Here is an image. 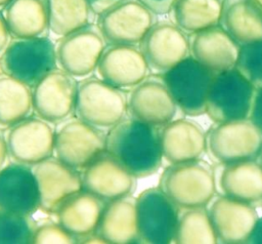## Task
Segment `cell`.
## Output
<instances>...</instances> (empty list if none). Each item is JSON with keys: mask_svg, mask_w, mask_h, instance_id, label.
I'll use <instances>...</instances> for the list:
<instances>
[{"mask_svg": "<svg viewBox=\"0 0 262 244\" xmlns=\"http://www.w3.org/2000/svg\"><path fill=\"white\" fill-rule=\"evenodd\" d=\"M105 146L104 131L79 118L63 122L55 131L56 158L77 170H83L97 155L105 151Z\"/></svg>", "mask_w": 262, "mask_h": 244, "instance_id": "cell-10", "label": "cell"}, {"mask_svg": "<svg viewBox=\"0 0 262 244\" xmlns=\"http://www.w3.org/2000/svg\"><path fill=\"white\" fill-rule=\"evenodd\" d=\"M40 208L37 180L33 169L13 162L0 170V211L32 215Z\"/></svg>", "mask_w": 262, "mask_h": 244, "instance_id": "cell-18", "label": "cell"}, {"mask_svg": "<svg viewBox=\"0 0 262 244\" xmlns=\"http://www.w3.org/2000/svg\"><path fill=\"white\" fill-rule=\"evenodd\" d=\"M256 1H257V2L262 6V0H256Z\"/></svg>", "mask_w": 262, "mask_h": 244, "instance_id": "cell-43", "label": "cell"}, {"mask_svg": "<svg viewBox=\"0 0 262 244\" xmlns=\"http://www.w3.org/2000/svg\"><path fill=\"white\" fill-rule=\"evenodd\" d=\"M105 150L136 178L155 174L164 158L158 126L133 117L124 118L111 127Z\"/></svg>", "mask_w": 262, "mask_h": 244, "instance_id": "cell-1", "label": "cell"}, {"mask_svg": "<svg viewBox=\"0 0 262 244\" xmlns=\"http://www.w3.org/2000/svg\"><path fill=\"white\" fill-rule=\"evenodd\" d=\"M190 55L214 73L235 68L241 45L220 26H213L189 37Z\"/></svg>", "mask_w": 262, "mask_h": 244, "instance_id": "cell-21", "label": "cell"}, {"mask_svg": "<svg viewBox=\"0 0 262 244\" xmlns=\"http://www.w3.org/2000/svg\"><path fill=\"white\" fill-rule=\"evenodd\" d=\"M54 137L49 122L39 116H28L8 130L5 137L8 155L14 162L35 166L52 156Z\"/></svg>", "mask_w": 262, "mask_h": 244, "instance_id": "cell-13", "label": "cell"}, {"mask_svg": "<svg viewBox=\"0 0 262 244\" xmlns=\"http://www.w3.org/2000/svg\"><path fill=\"white\" fill-rule=\"evenodd\" d=\"M155 13L138 0H123L97 15L107 45H136L156 23Z\"/></svg>", "mask_w": 262, "mask_h": 244, "instance_id": "cell-8", "label": "cell"}, {"mask_svg": "<svg viewBox=\"0 0 262 244\" xmlns=\"http://www.w3.org/2000/svg\"><path fill=\"white\" fill-rule=\"evenodd\" d=\"M121 1L123 0H87L92 12L95 15L102 13Z\"/></svg>", "mask_w": 262, "mask_h": 244, "instance_id": "cell-37", "label": "cell"}, {"mask_svg": "<svg viewBox=\"0 0 262 244\" xmlns=\"http://www.w3.org/2000/svg\"><path fill=\"white\" fill-rule=\"evenodd\" d=\"M163 157L171 164L196 160L207 147L202 128L187 119L172 120L160 130Z\"/></svg>", "mask_w": 262, "mask_h": 244, "instance_id": "cell-22", "label": "cell"}, {"mask_svg": "<svg viewBox=\"0 0 262 244\" xmlns=\"http://www.w3.org/2000/svg\"><path fill=\"white\" fill-rule=\"evenodd\" d=\"M105 47L97 26H85L60 37L55 46L57 65L74 77H86L96 70Z\"/></svg>", "mask_w": 262, "mask_h": 244, "instance_id": "cell-11", "label": "cell"}, {"mask_svg": "<svg viewBox=\"0 0 262 244\" xmlns=\"http://www.w3.org/2000/svg\"><path fill=\"white\" fill-rule=\"evenodd\" d=\"M235 69L256 88L262 87V40L241 45Z\"/></svg>", "mask_w": 262, "mask_h": 244, "instance_id": "cell-33", "label": "cell"}, {"mask_svg": "<svg viewBox=\"0 0 262 244\" xmlns=\"http://www.w3.org/2000/svg\"><path fill=\"white\" fill-rule=\"evenodd\" d=\"M56 66L55 45L44 35L14 38L0 56V70L31 88Z\"/></svg>", "mask_w": 262, "mask_h": 244, "instance_id": "cell-3", "label": "cell"}, {"mask_svg": "<svg viewBox=\"0 0 262 244\" xmlns=\"http://www.w3.org/2000/svg\"><path fill=\"white\" fill-rule=\"evenodd\" d=\"M247 243L262 244V217H259Z\"/></svg>", "mask_w": 262, "mask_h": 244, "instance_id": "cell-39", "label": "cell"}, {"mask_svg": "<svg viewBox=\"0 0 262 244\" xmlns=\"http://www.w3.org/2000/svg\"><path fill=\"white\" fill-rule=\"evenodd\" d=\"M218 238L211 222L209 211L204 207L185 209L179 215L174 236L178 244H215Z\"/></svg>", "mask_w": 262, "mask_h": 244, "instance_id": "cell-31", "label": "cell"}, {"mask_svg": "<svg viewBox=\"0 0 262 244\" xmlns=\"http://www.w3.org/2000/svg\"><path fill=\"white\" fill-rule=\"evenodd\" d=\"M4 17L13 38L43 36L49 29L48 0H11Z\"/></svg>", "mask_w": 262, "mask_h": 244, "instance_id": "cell-27", "label": "cell"}, {"mask_svg": "<svg viewBox=\"0 0 262 244\" xmlns=\"http://www.w3.org/2000/svg\"><path fill=\"white\" fill-rule=\"evenodd\" d=\"M249 119L262 132V87L256 88L252 108H251L250 115H249Z\"/></svg>", "mask_w": 262, "mask_h": 244, "instance_id": "cell-35", "label": "cell"}, {"mask_svg": "<svg viewBox=\"0 0 262 244\" xmlns=\"http://www.w3.org/2000/svg\"><path fill=\"white\" fill-rule=\"evenodd\" d=\"M100 79L120 88H132L143 81L149 67L136 45H108L97 65Z\"/></svg>", "mask_w": 262, "mask_h": 244, "instance_id": "cell-19", "label": "cell"}, {"mask_svg": "<svg viewBox=\"0 0 262 244\" xmlns=\"http://www.w3.org/2000/svg\"><path fill=\"white\" fill-rule=\"evenodd\" d=\"M159 188L178 208L189 209L207 206L214 197L216 182L212 167L196 159L167 167Z\"/></svg>", "mask_w": 262, "mask_h": 244, "instance_id": "cell-2", "label": "cell"}, {"mask_svg": "<svg viewBox=\"0 0 262 244\" xmlns=\"http://www.w3.org/2000/svg\"><path fill=\"white\" fill-rule=\"evenodd\" d=\"M224 196L249 204L262 201V165L255 159L225 164L219 177Z\"/></svg>", "mask_w": 262, "mask_h": 244, "instance_id": "cell-25", "label": "cell"}, {"mask_svg": "<svg viewBox=\"0 0 262 244\" xmlns=\"http://www.w3.org/2000/svg\"><path fill=\"white\" fill-rule=\"evenodd\" d=\"M207 146L222 164L256 159L262 149V132L248 118L220 122L210 130Z\"/></svg>", "mask_w": 262, "mask_h": 244, "instance_id": "cell-7", "label": "cell"}, {"mask_svg": "<svg viewBox=\"0 0 262 244\" xmlns=\"http://www.w3.org/2000/svg\"><path fill=\"white\" fill-rule=\"evenodd\" d=\"M33 109V88L6 74L0 76V126L10 127Z\"/></svg>", "mask_w": 262, "mask_h": 244, "instance_id": "cell-29", "label": "cell"}, {"mask_svg": "<svg viewBox=\"0 0 262 244\" xmlns=\"http://www.w3.org/2000/svg\"><path fill=\"white\" fill-rule=\"evenodd\" d=\"M215 73L188 55L163 73L162 79L177 107L186 115L206 113L209 89Z\"/></svg>", "mask_w": 262, "mask_h": 244, "instance_id": "cell-6", "label": "cell"}, {"mask_svg": "<svg viewBox=\"0 0 262 244\" xmlns=\"http://www.w3.org/2000/svg\"><path fill=\"white\" fill-rule=\"evenodd\" d=\"M186 35L173 22L155 23L139 43L149 69L163 74L190 55Z\"/></svg>", "mask_w": 262, "mask_h": 244, "instance_id": "cell-14", "label": "cell"}, {"mask_svg": "<svg viewBox=\"0 0 262 244\" xmlns=\"http://www.w3.org/2000/svg\"><path fill=\"white\" fill-rule=\"evenodd\" d=\"M95 233L105 243L139 242L136 198L128 195L106 202Z\"/></svg>", "mask_w": 262, "mask_h": 244, "instance_id": "cell-23", "label": "cell"}, {"mask_svg": "<svg viewBox=\"0 0 262 244\" xmlns=\"http://www.w3.org/2000/svg\"><path fill=\"white\" fill-rule=\"evenodd\" d=\"M7 155H8V150H7L6 138L0 131V170L4 167V163L6 161Z\"/></svg>", "mask_w": 262, "mask_h": 244, "instance_id": "cell-40", "label": "cell"}, {"mask_svg": "<svg viewBox=\"0 0 262 244\" xmlns=\"http://www.w3.org/2000/svg\"><path fill=\"white\" fill-rule=\"evenodd\" d=\"M37 226L30 215L0 211V244H29Z\"/></svg>", "mask_w": 262, "mask_h": 244, "instance_id": "cell-32", "label": "cell"}, {"mask_svg": "<svg viewBox=\"0 0 262 244\" xmlns=\"http://www.w3.org/2000/svg\"><path fill=\"white\" fill-rule=\"evenodd\" d=\"M135 176L106 150L86 165L82 172V189L104 202L131 195Z\"/></svg>", "mask_w": 262, "mask_h": 244, "instance_id": "cell-15", "label": "cell"}, {"mask_svg": "<svg viewBox=\"0 0 262 244\" xmlns=\"http://www.w3.org/2000/svg\"><path fill=\"white\" fill-rule=\"evenodd\" d=\"M177 108L162 78L146 77L132 87L128 97V111L131 117L158 127L172 121Z\"/></svg>", "mask_w": 262, "mask_h": 244, "instance_id": "cell-17", "label": "cell"}, {"mask_svg": "<svg viewBox=\"0 0 262 244\" xmlns=\"http://www.w3.org/2000/svg\"><path fill=\"white\" fill-rule=\"evenodd\" d=\"M139 242L168 244L174 241L178 206L160 189L144 190L136 198Z\"/></svg>", "mask_w": 262, "mask_h": 244, "instance_id": "cell-9", "label": "cell"}, {"mask_svg": "<svg viewBox=\"0 0 262 244\" xmlns=\"http://www.w3.org/2000/svg\"><path fill=\"white\" fill-rule=\"evenodd\" d=\"M77 239L70 234L58 221L57 222H44L43 225L37 226L33 243L35 244H72L76 243Z\"/></svg>", "mask_w": 262, "mask_h": 244, "instance_id": "cell-34", "label": "cell"}, {"mask_svg": "<svg viewBox=\"0 0 262 244\" xmlns=\"http://www.w3.org/2000/svg\"><path fill=\"white\" fill-rule=\"evenodd\" d=\"M49 30L63 37L90 25L94 14L87 0H48Z\"/></svg>", "mask_w": 262, "mask_h": 244, "instance_id": "cell-30", "label": "cell"}, {"mask_svg": "<svg viewBox=\"0 0 262 244\" xmlns=\"http://www.w3.org/2000/svg\"><path fill=\"white\" fill-rule=\"evenodd\" d=\"M256 87L235 68L215 73L212 80L206 113L217 122L249 118Z\"/></svg>", "mask_w": 262, "mask_h": 244, "instance_id": "cell-5", "label": "cell"}, {"mask_svg": "<svg viewBox=\"0 0 262 244\" xmlns=\"http://www.w3.org/2000/svg\"><path fill=\"white\" fill-rule=\"evenodd\" d=\"M10 36L4 14L0 11V56L10 42Z\"/></svg>", "mask_w": 262, "mask_h": 244, "instance_id": "cell-38", "label": "cell"}, {"mask_svg": "<svg viewBox=\"0 0 262 244\" xmlns=\"http://www.w3.org/2000/svg\"><path fill=\"white\" fill-rule=\"evenodd\" d=\"M209 215L218 240L227 244L248 242L259 218L251 204L224 195L213 201Z\"/></svg>", "mask_w": 262, "mask_h": 244, "instance_id": "cell-20", "label": "cell"}, {"mask_svg": "<svg viewBox=\"0 0 262 244\" xmlns=\"http://www.w3.org/2000/svg\"><path fill=\"white\" fill-rule=\"evenodd\" d=\"M128 111L124 91L102 79L90 77L78 83L75 113L84 122L98 128H111Z\"/></svg>", "mask_w": 262, "mask_h": 244, "instance_id": "cell-4", "label": "cell"}, {"mask_svg": "<svg viewBox=\"0 0 262 244\" xmlns=\"http://www.w3.org/2000/svg\"><path fill=\"white\" fill-rule=\"evenodd\" d=\"M259 157H260V163H261V165H262V149H261V152H260Z\"/></svg>", "mask_w": 262, "mask_h": 244, "instance_id": "cell-42", "label": "cell"}, {"mask_svg": "<svg viewBox=\"0 0 262 244\" xmlns=\"http://www.w3.org/2000/svg\"><path fill=\"white\" fill-rule=\"evenodd\" d=\"M220 26L239 44L262 40V6L256 0H224Z\"/></svg>", "mask_w": 262, "mask_h": 244, "instance_id": "cell-26", "label": "cell"}, {"mask_svg": "<svg viewBox=\"0 0 262 244\" xmlns=\"http://www.w3.org/2000/svg\"><path fill=\"white\" fill-rule=\"evenodd\" d=\"M40 198V208L55 212L71 195L82 190V174L58 158H47L33 168Z\"/></svg>", "mask_w": 262, "mask_h": 244, "instance_id": "cell-16", "label": "cell"}, {"mask_svg": "<svg viewBox=\"0 0 262 244\" xmlns=\"http://www.w3.org/2000/svg\"><path fill=\"white\" fill-rule=\"evenodd\" d=\"M224 0H175L170 10L172 22L186 34L220 24Z\"/></svg>", "mask_w": 262, "mask_h": 244, "instance_id": "cell-28", "label": "cell"}, {"mask_svg": "<svg viewBox=\"0 0 262 244\" xmlns=\"http://www.w3.org/2000/svg\"><path fill=\"white\" fill-rule=\"evenodd\" d=\"M11 0H0V8L5 7Z\"/></svg>", "mask_w": 262, "mask_h": 244, "instance_id": "cell-41", "label": "cell"}, {"mask_svg": "<svg viewBox=\"0 0 262 244\" xmlns=\"http://www.w3.org/2000/svg\"><path fill=\"white\" fill-rule=\"evenodd\" d=\"M78 83L63 70L54 69L33 87V109L49 123H60L75 111Z\"/></svg>", "mask_w": 262, "mask_h": 244, "instance_id": "cell-12", "label": "cell"}, {"mask_svg": "<svg viewBox=\"0 0 262 244\" xmlns=\"http://www.w3.org/2000/svg\"><path fill=\"white\" fill-rule=\"evenodd\" d=\"M155 14H166L170 12L175 0H138Z\"/></svg>", "mask_w": 262, "mask_h": 244, "instance_id": "cell-36", "label": "cell"}, {"mask_svg": "<svg viewBox=\"0 0 262 244\" xmlns=\"http://www.w3.org/2000/svg\"><path fill=\"white\" fill-rule=\"evenodd\" d=\"M105 203L82 189L67 198L54 213L57 221L78 240L95 232Z\"/></svg>", "mask_w": 262, "mask_h": 244, "instance_id": "cell-24", "label": "cell"}]
</instances>
